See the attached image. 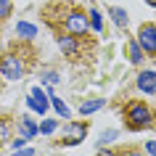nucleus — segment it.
I'll list each match as a JSON object with an SVG mask.
<instances>
[{
    "label": "nucleus",
    "mask_w": 156,
    "mask_h": 156,
    "mask_svg": "<svg viewBox=\"0 0 156 156\" xmlns=\"http://www.w3.org/2000/svg\"><path fill=\"white\" fill-rule=\"evenodd\" d=\"M127 122L130 127H148L151 124V111L143 103H130L127 106Z\"/></svg>",
    "instance_id": "1"
},
{
    "label": "nucleus",
    "mask_w": 156,
    "mask_h": 156,
    "mask_svg": "<svg viewBox=\"0 0 156 156\" xmlns=\"http://www.w3.org/2000/svg\"><path fill=\"white\" fill-rule=\"evenodd\" d=\"M0 72H3V77H5L8 82H16V80H21V74H24L21 58H16V56H5L3 61H0Z\"/></svg>",
    "instance_id": "2"
},
{
    "label": "nucleus",
    "mask_w": 156,
    "mask_h": 156,
    "mask_svg": "<svg viewBox=\"0 0 156 156\" xmlns=\"http://www.w3.org/2000/svg\"><path fill=\"white\" fill-rule=\"evenodd\" d=\"M138 45L146 53H156V24H143L138 32Z\"/></svg>",
    "instance_id": "3"
},
{
    "label": "nucleus",
    "mask_w": 156,
    "mask_h": 156,
    "mask_svg": "<svg viewBox=\"0 0 156 156\" xmlns=\"http://www.w3.org/2000/svg\"><path fill=\"white\" fill-rule=\"evenodd\" d=\"M27 106L37 111V114H45V108H48V98H45V93L40 87H32L29 90V98H27Z\"/></svg>",
    "instance_id": "4"
},
{
    "label": "nucleus",
    "mask_w": 156,
    "mask_h": 156,
    "mask_svg": "<svg viewBox=\"0 0 156 156\" xmlns=\"http://www.w3.org/2000/svg\"><path fill=\"white\" fill-rule=\"evenodd\" d=\"M87 27L90 24H87V19H85L82 13H69V16H66V29L72 34H85Z\"/></svg>",
    "instance_id": "5"
},
{
    "label": "nucleus",
    "mask_w": 156,
    "mask_h": 156,
    "mask_svg": "<svg viewBox=\"0 0 156 156\" xmlns=\"http://www.w3.org/2000/svg\"><path fill=\"white\" fill-rule=\"evenodd\" d=\"M138 87L148 95H154L156 93V72H140L138 74Z\"/></svg>",
    "instance_id": "6"
},
{
    "label": "nucleus",
    "mask_w": 156,
    "mask_h": 156,
    "mask_svg": "<svg viewBox=\"0 0 156 156\" xmlns=\"http://www.w3.org/2000/svg\"><path fill=\"white\" fill-rule=\"evenodd\" d=\"M85 138V124H66V138H64V146H74Z\"/></svg>",
    "instance_id": "7"
},
{
    "label": "nucleus",
    "mask_w": 156,
    "mask_h": 156,
    "mask_svg": "<svg viewBox=\"0 0 156 156\" xmlns=\"http://www.w3.org/2000/svg\"><path fill=\"white\" fill-rule=\"evenodd\" d=\"M16 34H19V37H27V40H32V37H37V27L29 24V21H19V24H16Z\"/></svg>",
    "instance_id": "8"
},
{
    "label": "nucleus",
    "mask_w": 156,
    "mask_h": 156,
    "mask_svg": "<svg viewBox=\"0 0 156 156\" xmlns=\"http://www.w3.org/2000/svg\"><path fill=\"white\" fill-rule=\"evenodd\" d=\"M98 108H103V101L101 98H90V101H85V103H80V114L87 116V114H93V111H98Z\"/></svg>",
    "instance_id": "9"
},
{
    "label": "nucleus",
    "mask_w": 156,
    "mask_h": 156,
    "mask_svg": "<svg viewBox=\"0 0 156 156\" xmlns=\"http://www.w3.org/2000/svg\"><path fill=\"white\" fill-rule=\"evenodd\" d=\"M19 127H21V132H24V138H32V135H37V124H34L29 116H21V119H19Z\"/></svg>",
    "instance_id": "10"
},
{
    "label": "nucleus",
    "mask_w": 156,
    "mask_h": 156,
    "mask_svg": "<svg viewBox=\"0 0 156 156\" xmlns=\"http://www.w3.org/2000/svg\"><path fill=\"white\" fill-rule=\"evenodd\" d=\"M127 56H130V61H132V64H140V61H143V50H140L138 40L127 42Z\"/></svg>",
    "instance_id": "11"
},
{
    "label": "nucleus",
    "mask_w": 156,
    "mask_h": 156,
    "mask_svg": "<svg viewBox=\"0 0 156 156\" xmlns=\"http://www.w3.org/2000/svg\"><path fill=\"white\" fill-rule=\"evenodd\" d=\"M58 48L64 50L66 56H74V53H77V40H74V37H61V40H58Z\"/></svg>",
    "instance_id": "12"
},
{
    "label": "nucleus",
    "mask_w": 156,
    "mask_h": 156,
    "mask_svg": "<svg viewBox=\"0 0 156 156\" xmlns=\"http://www.w3.org/2000/svg\"><path fill=\"white\" fill-rule=\"evenodd\" d=\"M90 29L93 32H101L103 29V16H101L98 11H90Z\"/></svg>",
    "instance_id": "13"
},
{
    "label": "nucleus",
    "mask_w": 156,
    "mask_h": 156,
    "mask_svg": "<svg viewBox=\"0 0 156 156\" xmlns=\"http://www.w3.org/2000/svg\"><path fill=\"white\" fill-rule=\"evenodd\" d=\"M48 101H50V103H53V108H56V111H58V114H61V116H64V119H66V116H69V114H72V111H69V108L64 106V101H58L56 95H50Z\"/></svg>",
    "instance_id": "14"
},
{
    "label": "nucleus",
    "mask_w": 156,
    "mask_h": 156,
    "mask_svg": "<svg viewBox=\"0 0 156 156\" xmlns=\"http://www.w3.org/2000/svg\"><path fill=\"white\" fill-rule=\"evenodd\" d=\"M108 13L114 16V21H116V24H119V27H127V13H124L122 8H111V11H108Z\"/></svg>",
    "instance_id": "15"
},
{
    "label": "nucleus",
    "mask_w": 156,
    "mask_h": 156,
    "mask_svg": "<svg viewBox=\"0 0 156 156\" xmlns=\"http://www.w3.org/2000/svg\"><path fill=\"white\" fill-rule=\"evenodd\" d=\"M37 130H40L42 135H50V132H56V122H53V119H45V122H42Z\"/></svg>",
    "instance_id": "16"
},
{
    "label": "nucleus",
    "mask_w": 156,
    "mask_h": 156,
    "mask_svg": "<svg viewBox=\"0 0 156 156\" xmlns=\"http://www.w3.org/2000/svg\"><path fill=\"white\" fill-rule=\"evenodd\" d=\"M11 16V0H0V19Z\"/></svg>",
    "instance_id": "17"
},
{
    "label": "nucleus",
    "mask_w": 156,
    "mask_h": 156,
    "mask_svg": "<svg viewBox=\"0 0 156 156\" xmlns=\"http://www.w3.org/2000/svg\"><path fill=\"white\" fill-rule=\"evenodd\" d=\"M114 138H116V130H108V132H103V135H101V143H111Z\"/></svg>",
    "instance_id": "18"
},
{
    "label": "nucleus",
    "mask_w": 156,
    "mask_h": 156,
    "mask_svg": "<svg viewBox=\"0 0 156 156\" xmlns=\"http://www.w3.org/2000/svg\"><path fill=\"white\" fill-rule=\"evenodd\" d=\"M146 148H148V154H154V156H156V140H148Z\"/></svg>",
    "instance_id": "19"
},
{
    "label": "nucleus",
    "mask_w": 156,
    "mask_h": 156,
    "mask_svg": "<svg viewBox=\"0 0 156 156\" xmlns=\"http://www.w3.org/2000/svg\"><path fill=\"white\" fill-rule=\"evenodd\" d=\"M45 80H48V82H58V74L56 72H48V74H45Z\"/></svg>",
    "instance_id": "20"
},
{
    "label": "nucleus",
    "mask_w": 156,
    "mask_h": 156,
    "mask_svg": "<svg viewBox=\"0 0 156 156\" xmlns=\"http://www.w3.org/2000/svg\"><path fill=\"white\" fill-rule=\"evenodd\" d=\"M13 156H34V151H32V148H27V151H16Z\"/></svg>",
    "instance_id": "21"
},
{
    "label": "nucleus",
    "mask_w": 156,
    "mask_h": 156,
    "mask_svg": "<svg viewBox=\"0 0 156 156\" xmlns=\"http://www.w3.org/2000/svg\"><path fill=\"white\" fill-rule=\"evenodd\" d=\"M5 135H8V130H5V124H3V122H0V140H3V138H5Z\"/></svg>",
    "instance_id": "22"
},
{
    "label": "nucleus",
    "mask_w": 156,
    "mask_h": 156,
    "mask_svg": "<svg viewBox=\"0 0 156 156\" xmlns=\"http://www.w3.org/2000/svg\"><path fill=\"white\" fill-rule=\"evenodd\" d=\"M127 156H143V154H138V151H132V154H127Z\"/></svg>",
    "instance_id": "23"
},
{
    "label": "nucleus",
    "mask_w": 156,
    "mask_h": 156,
    "mask_svg": "<svg viewBox=\"0 0 156 156\" xmlns=\"http://www.w3.org/2000/svg\"><path fill=\"white\" fill-rule=\"evenodd\" d=\"M146 3H151V5H156V0H146Z\"/></svg>",
    "instance_id": "24"
}]
</instances>
